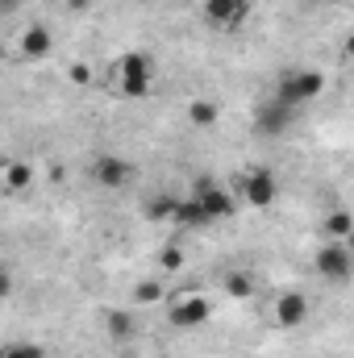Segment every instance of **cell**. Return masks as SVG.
<instances>
[{
	"instance_id": "6da1fadb",
	"label": "cell",
	"mask_w": 354,
	"mask_h": 358,
	"mask_svg": "<svg viewBox=\"0 0 354 358\" xmlns=\"http://www.w3.org/2000/svg\"><path fill=\"white\" fill-rule=\"evenodd\" d=\"M192 200L200 204V213H204L208 225H221V221H234V217H238V196L225 192L213 176H196L192 179Z\"/></svg>"
},
{
	"instance_id": "7a4b0ae2",
	"label": "cell",
	"mask_w": 354,
	"mask_h": 358,
	"mask_svg": "<svg viewBox=\"0 0 354 358\" xmlns=\"http://www.w3.org/2000/svg\"><path fill=\"white\" fill-rule=\"evenodd\" d=\"M113 88L121 92V96H129V100H142L146 92L155 88V67H150V59L138 55V50L121 55V59L113 63Z\"/></svg>"
},
{
	"instance_id": "3957f363",
	"label": "cell",
	"mask_w": 354,
	"mask_h": 358,
	"mask_svg": "<svg viewBox=\"0 0 354 358\" xmlns=\"http://www.w3.org/2000/svg\"><path fill=\"white\" fill-rule=\"evenodd\" d=\"M321 92H325V76L313 71V67H288V71H279V80H275V96H279L283 104H292V108L317 100Z\"/></svg>"
},
{
	"instance_id": "277c9868",
	"label": "cell",
	"mask_w": 354,
	"mask_h": 358,
	"mask_svg": "<svg viewBox=\"0 0 354 358\" xmlns=\"http://www.w3.org/2000/svg\"><path fill=\"white\" fill-rule=\"evenodd\" d=\"M313 271H317L325 283H351L354 279L351 242H330V238H325V246H317V255H313Z\"/></svg>"
},
{
	"instance_id": "5b68a950",
	"label": "cell",
	"mask_w": 354,
	"mask_h": 358,
	"mask_svg": "<svg viewBox=\"0 0 354 358\" xmlns=\"http://www.w3.org/2000/svg\"><path fill=\"white\" fill-rule=\"evenodd\" d=\"M250 13H255V0H204V4H200V17H204L213 29H225V34L242 29V25L250 21Z\"/></svg>"
},
{
	"instance_id": "8992f818",
	"label": "cell",
	"mask_w": 354,
	"mask_h": 358,
	"mask_svg": "<svg viewBox=\"0 0 354 358\" xmlns=\"http://www.w3.org/2000/svg\"><path fill=\"white\" fill-rule=\"evenodd\" d=\"M238 196L250 208H271L275 196H279V179H275V171H267V167H255V171L238 176Z\"/></svg>"
},
{
	"instance_id": "52a82bcc",
	"label": "cell",
	"mask_w": 354,
	"mask_h": 358,
	"mask_svg": "<svg viewBox=\"0 0 354 358\" xmlns=\"http://www.w3.org/2000/svg\"><path fill=\"white\" fill-rule=\"evenodd\" d=\"M296 113H300V108H292V104H283L279 96H271L267 104L255 108V134H263V138H279V134H288V129L296 125Z\"/></svg>"
},
{
	"instance_id": "ba28073f",
	"label": "cell",
	"mask_w": 354,
	"mask_h": 358,
	"mask_svg": "<svg viewBox=\"0 0 354 358\" xmlns=\"http://www.w3.org/2000/svg\"><path fill=\"white\" fill-rule=\"evenodd\" d=\"M208 317H213V304H208V296H200V292L179 296V300H171V308H167V321H171L176 329H196V325H204Z\"/></svg>"
},
{
	"instance_id": "9c48e42d",
	"label": "cell",
	"mask_w": 354,
	"mask_h": 358,
	"mask_svg": "<svg viewBox=\"0 0 354 358\" xmlns=\"http://www.w3.org/2000/svg\"><path fill=\"white\" fill-rule=\"evenodd\" d=\"M92 179H96L100 187H108V192H121L129 179H138V167H134L129 159H121V155H100V159L92 163Z\"/></svg>"
},
{
	"instance_id": "30bf717a",
	"label": "cell",
	"mask_w": 354,
	"mask_h": 358,
	"mask_svg": "<svg viewBox=\"0 0 354 358\" xmlns=\"http://www.w3.org/2000/svg\"><path fill=\"white\" fill-rule=\"evenodd\" d=\"M309 321V296L304 292H283L275 300V325L279 329H300Z\"/></svg>"
},
{
	"instance_id": "8fae6325",
	"label": "cell",
	"mask_w": 354,
	"mask_h": 358,
	"mask_svg": "<svg viewBox=\"0 0 354 358\" xmlns=\"http://www.w3.org/2000/svg\"><path fill=\"white\" fill-rule=\"evenodd\" d=\"M104 329L113 342H129L138 334V317L129 308H104Z\"/></svg>"
},
{
	"instance_id": "7c38bea8",
	"label": "cell",
	"mask_w": 354,
	"mask_h": 358,
	"mask_svg": "<svg viewBox=\"0 0 354 358\" xmlns=\"http://www.w3.org/2000/svg\"><path fill=\"white\" fill-rule=\"evenodd\" d=\"M50 46H55V38H50L46 25H29V29L21 34V55H25V59H46Z\"/></svg>"
},
{
	"instance_id": "4fadbf2b",
	"label": "cell",
	"mask_w": 354,
	"mask_h": 358,
	"mask_svg": "<svg viewBox=\"0 0 354 358\" xmlns=\"http://www.w3.org/2000/svg\"><path fill=\"white\" fill-rule=\"evenodd\" d=\"M142 208H146V221H176L179 200H176V196H163V192H159V196H150Z\"/></svg>"
},
{
	"instance_id": "5bb4252c",
	"label": "cell",
	"mask_w": 354,
	"mask_h": 358,
	"mask_svg": "<svg viewBox=\"0 0 354 358\" xmlns=\"http://www.w3.org/2000/svg\"><path fill=\"white\" fill-rule=\"evenodd\" d=\"M351 234H354V217L346 208H334V213L325 217V238H330V242H346Z\"/></svg>"
},
{
	"instance_id": "9a60e30c",
	"label": "cell",
	"mask_w": 354,
	"mask_h": 358,
	"mask_svg": "<svg viewBox=\"0 0 354 358\" xmlns=\"http://www.w3.org/2000/svg\"><path fill=\"white\" fill-rule=\"evenodd\" d=\"M4 187H8V192H25V187H34V167L21 163V159H13V163L4 167Z\"/></svg>"
},
{
	"instance_id": "2e32d148",
	"label": "cell",
	"mask_w": 354,
	"mask_h": 358,
	"mask_svg": "<svg viewBox=\"0 0 354 358\" xmlns=\"http://www.w3.org/2000/svg\"><path fill=\"white\" fill-rule=\"evenodd\" d=\"M225 296H229V300H250V296H255V279H250L246 271H229V275H225Z\"/></svg>"
},
{
	"instance_id": "e0dca14e",
	"label": "cell",
	"mask_w": 354,
	"mask_h": 358,
	"mask_svg": "<svg viewBox=\"0 0 354 358\" xmlns=\"http://www.w3.org/2000/svg\"><path fill=\"white\" fill-rule=\"evenodd\" d=\"M217 117H221V108L213 100H192L187 104V121L192 125H217Z\"/></svg>"
},
{
	"instance_id": "ac0fdd59",
	"label": "cell",
	"mask_w": 354,
	"mask_h": 358,
	"mask_svg": "<svg viewBox=\"0 0 354 358\" xmlns=\"http://www.w3.org/2000/svg\"><path fill=\"white\" fill-rule=\"evenodd\" d=\"M176 225H183V229H200V225H208V221H204V213H200V204H196L192 196H187V200H179Z\"/></svg>"
},
{
	"instance_id": "d6986e66",
	"label": "cell",
	"mask_w": 354,
	"mask_h": 358,
	"mask_svg": "<svg viewBox=\"0 0 354 358\" xmlns=\"http://www.w3.org/2000/svg\"><path fill=\"white\" fill-rule=\"evenodd\" d=\"M163 296H167V287H163L159 279H146V283L134 287V308H142V304H159Z\"/></svg>"
},
{
	"instance_id": "ffe728a7",
	"label": "cell",
	"mask_w": 354,
	"mask_h": 358,
	"mask_svg": "<svg viewBox=\"0 0 354 358\" xmlns=\"http://www.w3.org/2000/svg\"><path fill=\"white\" fill-rule=\"evenodd\" d=\"M0 358H46V346H34V342H17V346H8Z\"/></svg>"
},
{
	"instance_id": "44dd1931",
	"label": "cell",
	"mask_w": 354,
	"mask_h": 358,
	"mask_svg": "<svg viewBox=\"0 0 354 358\" xmlns=\"http://www.w3.org/2000/svg\"><path fill=\"white\" fill-rule=\"evenodd\" d=\"M67 80H71L76 88H88L92 80H96V71H92L88 63H71V67H67Z\"/></svg>"
},
{
	"instance_id": "7402d4cb",
	"label": "cell",
	"mask_w": 354,
	"mask_h": 358,
	"mask_svg": "<svg viewBox=\"0 0 354 358\" xmlns=\"http://www.w3.org/2000/svg\"><path fill=\"white\" fill-rule=\"evenodd\" d=\"M159 267H163V271H179V267H183V250H179V246L159 250Z\"/></svg>"
},
{
	"instance_id": "603a6c76",
	"label": "cell",
	"mask_w": 354,
	"mask_h": 358,
	"mask_svg": "<svg viewBox=\"0 0 354 358\" xmlns=\"http://www.w3.org/2000/svg\"><path fill=\"white\" fill-rule=\"evenodd\" d=\"M342 50H346V59L354 63V34H346V42H342Z\"/></svg>"
},
{
	"instance_id": "cb8c5ba5",
	"label": "cell",
	"mask_w": 354,
	"mask_h": 358,
	"mask_svg": "<svg viewBox=\"0 0 354 358\" xmlns=\"http://www.w3.org/2000/svg\"><path fill=\"white\" fill-rule=\"evenodd\" d=\"M321 4H342V0H321Z\"/></svg>"
}]
</instances>
